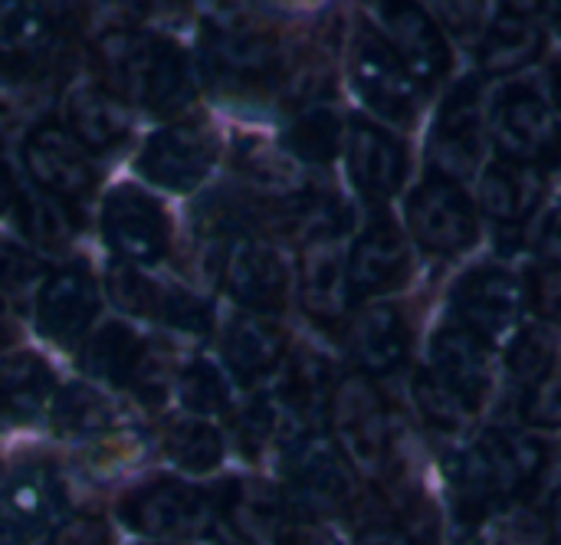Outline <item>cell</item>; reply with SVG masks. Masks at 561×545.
Listing matches in <instances>:
<instances>
[{
  "mask_svg": "<svg viewBox=\"0 0 561 545\" xmlns=\"http://www.w3.org/2000/svg\"><path fill=\"white\" fill-rule=\"evenodd\" d=\"M546 464V447L519 431H490L460 451L447 470L454 516L463 526L483 523L486 513L526 493Z\"/></svg>",
  "mask_w": 561,
  "mask_h": 545,
  "instance_id": "obj_1",
  "label": "cell"
},
{
  "mask_svg": "<svg viewBox=\"0 0 561 545\" xmlns=\"http://www.w3.org/2000/svg\"><path fill=\"white\" fill-rule=\"evenodd\" d=\"M99 63L112 95L131 99L154 115H178L194 99L187 59L164 36L115 30L102 36Z\"/></svg>",
  "mask_w": 561,
  "mask_h": 545,
  "instance_id": "obj_2",
  "label": "cell"
},
{
  "mask_svg": "<svg viewBox=\"0 0 561 545\" xmlns=\"http://www.w3.org/2000/svg\"><path fill=\"white\" fill-rule=\"evenodd\" d=\"M204 72L227 95H266L279 82V43L273 30L243 16L220 13L204 26Z\"/></svg>",
  "mask_w": 561,
  "mask_h": 545,
  "instance_id": "obj_3",
  "label": "cell"
},
{
  "mask_svg": "<svg viewBox=\"0 0 561 545\" xmlns=\"http://www.w3.org/2000/svg\"><path fill=\"white\" fill-rule=\"evenodd\" d=\"M348 69H352V82H355L362 102L375 115H381L394 125L417 122L421 105H424L421 79L394 56V49L385 43V36L378 30H371L368 23H362L352 39Z\"/></svg>",
  "mask_w": 561,
  "mask_h": 545,
  "instance_id": "obj_4",
  "label": "cell"
},
{
  "mask_svg": "<svg viewBox=\"0 0 561 545\" xmlns=\"http://www.w3.org/2000/svg\"><path fill=\"white\" fill-rule=\"evenodd\" d=\"M122 520L151 540H197L214 526V503L181 480H154L122 500Z\"/></svg>",
  "mask_w": 561,
  "mask_h": 545,
  "instance_id": "obj_5",
  "label": "cell"
},
{
  "mask_svg": "<svg viewBox=\"0 0 561 545\" xmlns=\"http://www.w3.org/2000/svg\"><path fill=\"white\" fill-rule=\"evenodd\" d=\"M408 224L431 253H463L477 243V211L460 188L444 174H427L408 201Z\"/></svg>",
  "mask_w": 561,
  "mask_h": 545,
  "instance_id": "obj_6",
  "label": "cell"
},
{
  "mask_svg": "<svg viewBox=\"0 0 561 545\" xmlns=\"http://www.w3.org/2000/svg\"><path fill=\"white\" fill-rule=\"evenodd\" d=\"M493 135L506 161L542 164L561 155V125L549 102L529 86H510L493 105Z\"/></svg>",
  "mask_w": 561,
  "mask_h": 545,
  "instance_id": "obj_7",
  "label": "cell"
},
{
  "mask_svg": "<svg viewBox=\"0 0 561 545\" xmlns=\"http://www.w3.org/2000/svg\"><path fill=\"white\" fill-rule=\"evenodd\" d=\"M283 474L306 513H342L352 503V467L325 438L299 434L286 451Z\"/></svg>",
  "mask_w": 561,
  "mask_h": 545,
  "instance_id": "obj_8",
  "label": "cell"
},
{
  "mask_svg": "<svg viewBox=\"0 0 561 545\" xmlns=\"http://www.w3.org/2000/svg\"><path fill=\"white\" fill-rule=\"evenodd\" d=\"M217 151L220 141L214 128L204 122H174L148 138L138 158V171L168 191H191L207 178Z\"/></svg>",
  "mask_w": 561,
  "mask_h": 545,
  "instance_id": "obj_9",
  "label": "cell"
},
{
  "mask_svg": "<svg viewBox=\"0 0 561 545\" xmlns=\"http://www.w3.org/2000/svg\"><path fill=\"white\" fill-rule=\"evenodd\" d=\"M102 234L115 253L131 263H158L171 243V220L164 207L145 191L122 184L108 191L102 207Z\"/></svg>",
  "mask_w": 561,
  "mask_h": 545,
  "instance_id": "obj_10",
  "label": "cell"
},
{
  "mask_svg": "<svg viewBox=\"0 0 561 545\" xmlns=\"http://www.w3.org/2000/svg\"><path fill=\"white\" fill-rule=\"evenodd\" d=\"M460 329L473 332L480 342H500L513 332L523 309V286L503 266L470 270L450 296Z\"/></svg>",
  "mask_w": 561,
  "mask_h": 545,
  "instance_id": "obj_11",
  "label": "cell"
},
{
  "mask_svg": "<svg viewBox=\"0 0 561 545\" xmlns=\"http://www.w3.org/2000/svg\"><path fill=\"white\" fill-rule=\"evenodd\" d=\"M332 418L348 457L362 470L378 474L391 454V421L378 391L365 378H348L335 388Z\"/></svg>",
  "mask_w": 561,
  "mask_h": 545,
  "instance_id": "obj_12",
  "label": "cell"
},
{
  "mask_svg": "<svg viewBox=\"0 0 561 545\" xmlns=\"http://www.w3.org/2000/svg\"><path fill=\"white\" fill-rule=\"evenodd\" d=\"M23 164L43 194L56 201H82L95 188V171L82 145L62 125H36L23 141Z\"/></svg>",
  "mask_w": 561,
  "mask_h": 545,
  "instance_id": "obj_13",
  "label": "cell"
},
{
  "mask_svg": "<svg viewBox=\"0 0 561 545\" xmlns=\"http://www.w3.org/2000/svg\"><path fill=\"white\" fill-rule=\"evenodd\" d=\"M483 158V109L473 79H463L444 102L434 135H431V161L434 174L450 181L477 171Z\"/></svg>",
  "mask_w": 561,
  "mask_h": 545,
  "instance_id": "obj_14",
  "label": "cell"
},
{
  "mask_svg": "<svg viewBox=\"0 0 561 545\" xmlns=\"http://www.w3.org/2000/svg\"><path fill=\"white\" fill-rule=\"evenodd\" d=\"M224 289L253 313H279L289 296V270L260 240H233L224 257Z\"/></svg>",
  "mask_w": 561,
  "mask_h": 545,
  "instance_id": "obj_15",
  "label": "cell"
},
{
  "mask_svg": "<svg viewBox=\"0 0 561 545\" xmlns=\"http://www.w3.org/2000/svg\"><path fill=\"white\" fill-rule=\"evenodd\" d=\"M378 33L394 49V56L424 82L440 79L450 69V46L437 23L414 3H381Z\"/></svg>",
  "mask_w": 561,
  "mask_h": 545,
  "instance_id": "obj_16",
  "label": "cell"
},
{
  "mask_svg": "<svg viewBox=\"0 0 561 545\" xmlns=\"http://www.w3.org/2000/svg\"><path fill=\"white\" fill-rule=\"evenodd\" d=\"M95 313H99V283L85 263H72L46 280L36 306V322L46 339L69 345L89 329Z\"/></svg>",
  "mask_w": 561,
  "mask_h": 545,
  "instance_id": "obj_17",
  "label": "cell"
},
{
  "mask_svg": "<svg viewBox=\"0 0 561 545\" xmlns=\"http://www.w3.org/2000/svg\"><path fill=\"white\" fill-rule=\"evenodd\" d=\"M348 174L371 201H388L408 178V151L381 125L355 118L348 128Z\"/></svg>",
  "mask_w": 561,
  "mask_h": 545,
  "instance_id": "obj_18",
  "label": "cell"
},
{
  "mask_svg": "<svg viewBox=\"0 0 561 545\" xmlns=\"http://www.w3.org/2000/svg\"><path fill=\"white\" fill-rule=\"evenodd\" d=\"M411 250L391 220H375L348 253V286L355 296H381L408 283Z\"/></svg>",
  "mask_w": 561,
  "mask_h": 545,
  "instance_id": "obj_19",
  "label": "cell"
},
{
  "mask_svg": "<svg viewBox=\"0 0 561 545\" xmlns=\"http://www.w3.org/2000/svg\"><path fill=\"white\" fill-rule=\"evenodd\" d=\"M339 237H325V240H309L302 250V266H299V293H302V306L306 313L332 329L345 319L348 313V299H352V286H348V260H342L339 253Z\"/></svg>",
  "mask_w": 561,
  "mask_h": 545,
  "instance_id": "obj_20",
  "label": "cell"
},
{
  "mask_svg": "<svg viewBox=\"0 0 561 545\" xmlns=\"http://www.w3.org/2000/svg\"><path fill=\"white\" fill-rule=\"evenodd\" d=\"M59 16L49 7H13L0 16V72L26 79L39 72L59 43Z\"/></svg>",
  "mask_w": 561,
  "mask_h": 545,
  "instance_id": "obj_21",
  "label": "cell"
},
{
  "mask_svg": "<svg viewBox=\"0 0 561 545\" xmlns=\"http://www.w3.org/2000/svg\"><path fill=\"white\" fill-rule=\"evenodd\" d=\"M59 507L62 497L49 470L20 474L0 493V545H36Z\"/></svg>",
  "mask_w": 561,
  "mask_h": 545,
  "instance_id": "obj_22",
  "label": "cell"
},
{
  "mask_svg": "<svg viewBox=\"0 0 561 545\" xmlns=\"http://www.w3.org/2000/svg\"><path fill=\"white\" fill-rule=\"evenodd\" d=\"M431 375L470 411H477L490 388L483 342L467 329H440L431 342Z\"/></svg>",
  "mask_w": 561,
  "mask_h": 545,
  "instance_id": "obj_23",
  "label": "cell"
},
{
  "mask_svg": "<svg viewBox=\"0 0 561 545\" xmlns=\"http://www.w3.org/2000/svg\"><path fill=\"white\" fill-rule=\"evenodd\" d=\"M408 319L401 316V309L388 303L358 313V319L348 329V349L368 375H391L408 359Z\"/></svg>",
  "mask_w": 561,
  "mask_h": 545,
  "instance_id": "obj_24",
  "label": "cell"
},
{
  "mask_svg": "<svg viewBox=\"0 0 561 545\" xmlns=\"http://www.w3.org/2000/svg\"><path fill=\"white\" fill-rule=\"evenodd\" d=\"M66 118L69 135L85 151H112L131 132L125 102L102 86H79L66 102Z\"/></svg>",
  "mask_w": 561,
  "mask_h": 545,
  "instance_id": "obj_25",
  "label": "cell"
},
{
  "mask_svg": "<svg viewBox=\"0 0 561 545\" xmlns=\"http://www.w3.org/2000/svg\"><path fill=\"white\" fill-rule=\"evenodd\" d=\"M542 174L529 164H516V161H493L483 171L480 181V201L486 217H493L503 227H523L536 204L542 201Z\"/></svg>",
  "mask_w": 561,
  "mask_h": 545,
  "instance_id": "obj_26",
  "label": "cell"
},
{
  "mask_svg": "<svg viewBox=\"0 0 561 545\" xmlns=\"http://www.w3.org/2000/svg\"><path fill=\"white\" fill-rule=\"evenodd\" d=\"M227 510L237 513L243 526L266 545H339L322 523L312 520V513H306L302 507L273 500V497L230 500Z\"/></svg>",
  "mask_w": 561,
  "mask_h": 545,
  "instance_id": "obj_27",
  "label": "cell"
},
{
  "mask_svg": "<svg viewBox=\"0 0 561 545\" xmlns=\"http://www.w3.org/2000/svg\"><path fill=\"white\" fill-rule=\"evenodd\" d=\"M286 355V336L263 316H237L224 332V359L230 372L253 385L266 378Z\"/></svg>",
  "mask_w": 561,
  "mask_h": 545,
  "instance_id": "obj_28",
  "label": "cell"
},
{
  "mask_svg": "<svg viewBox=\"0 0 561 545\" xmlns=\"http://www.w3.org/2000/svg\"><path fill=\"white\" fill-rule=\"evenodd\" d=\"M542 46H546V36L533 16L500 13L480 43V69L490 76L516 72V69L529 66L533 59H539Z\"/></svg>",
  "mask_w": 561,
  "mask_h": 545,
  "instance_id": "obj_29",
  "label": "cell"
},
{
  "mask_svg": "<svg viewBox=\"0 0 561 545\" xmlns=\"http://www.w3.org/2000/svg\"><path fill=\"white\" fill-rule=\"evenodd\" d=\"M332 368L322 355L316 352H299L289 365L283 395H279V408L283 415L299 424V428H312L319 418H325L332 408Z\"/></svg>",
  "mask_w": 561,
  "mask_h": 545,
  "instance_id": "obj_30",
  "label": "cell"
},
{
  "mask_svg": "<svg viewBox=\"0 0 561 545\" xmlns=\"http://www.w3.org/2000/svg\"><path fill=\"white\" fill-rule=\"evenodd\" d=\"M53 395V372L36 352H20L0 362V418L30 421Z\"/></svg>",
  "mask_w": 561,
  "mask_h": 545,
  "instance_id": "obj_31",
  "label": "cell"
},
{
  "mask_svg": "<svg viewBox=\"0 0 561 545\" xmlns=\"http://www.w3.org/2000/svg\"><path fill=\"white\" fill-rule=\"evenodd\" d=\"M145 342L122 322H105L82 352V372L108 385H135L145 362Z\"/></svg>",
  "mask_w": 561,
  "mask_h": 545,
  "instance_id": "obj_32",
  "label": "cell"
},
{
  "mask_svg": "<svg viewBox=\"0 0 561 545\" xmlns=\"http://www.w3.org/2000/svg\"><path fill=\"white\" fill-rule=\"evenodd\" d=\"M286 148L309 161V164H329L342 148V118L329 105H306L286 128Z\"/></svg>",
  "mask_w": 561,
  "mask_h": 545,
  "instance_id": "obj_33",
  "label": "cell"
},
{
  "mask_svg": "<svg viewBox=\"0 0 561 545\" xmlns=\"http://www.w3.org/2000/svg\"><path fill=\"white\" fill-rule=\"evenodd\" d=\"M164 454L191 474H207L220 464L224 441L207 421L178 418L164 428Z\"/></svg>",
  "mask_w": 561,
  "mask_h": 545,
  "instance_id": "obj_34",
  "label": "cell"
},
{
  "mask_svg": "<svg viewBox=\"0 0 561 545\" xmlns=\"http://www.w3.org/2000/svg\"><path fill=\"white\" fill-rule=\"evenodd\" d=\"M53 424L66 438H89V434H105L115 424L112 405L89 385H72L66 388L56 405H53Z\"/></svg>",
  "mask_w": 561,
  "mask_h": 545,
  "instance_id": "obj_35",
  "label": "cell"
},
{
  "mask_svg": "<svg viewBox=\"0 0 561 545\" xmlns=\"http://www.w3.org/2000/svg\"><path fill=\"white\" fill-rule=\"evenodd\" d=\"M20 230L46 250H62L69 247L76 224L69 217V211L62 207V201L49 197V194H20Z\"/></svg>",
  "mask_w": 561,
  "mask_h": 545,
  "instance_id": "obj_36",
  "label": "cell"
},
{
  "mask_svg": "<svg viewBox=\"0 0 561 545\" xmlns=\"http://www.w3.org/2000/svg\"><path fill=\"white\" fill-rule=\"evenodd\" d=\"M506 368L526 388H536L556 368V339L546 329H523L506 355Z\"/></svg>",
  "mask_w": 561,
  "mask_h": 545,
  "instance_id": "obj_37",
  "label": "cell"
},
{
  "mask_svg": "<svg viewBox=\"0 0 561 545\" xmlns=\"http://www.w3.org/2000/svg\"><path fill=\"white\" fill-rule=\"evenodd\" d=\"M414 401H417L424 421H427L434 431H444V434L463 431L467 421H470V415H473V411H470L460 398H454L431 372H421V375H417V382H414Z\"/></svg>",
  "mask_w": 561,
  "mask_h": 545,
  "instance_id": "obj_38",
  "label": "cell"
},
{
  "mask_svg": "<svg viewBox=\"0 0 561 545\" xmlns=\"http://www.w3.org/2000/svg\"><path fill=\"white\" fill-rule=\"evenodd\" d=\"M105 289L112 296L115 306L135 313V316H161V303H164V289L158 283H151L148 276H141L138 270H131L128 263H115L105 276Z\"/></svg>",
  "mask_w": 561,
  "mask_h": 545,
  "instance_id": "obj_39",
  "label": "cell"
},
{
  "mask_svg": "<svg viewBox=\"0 0 561 545\" xmlns=\"http://www.w3.org/2000/svg\"><path fill=\"white\" fill-rule=\"evenodd\" d=\"M178 395H181L184 408L194 415H220L230 405L227 382L220 378V372L210 362H191L178 378Z\"/></svg>",
  "mask_w": 561,
  "mask_h": 545,
  "instance_id": "obj_40",
  "label": "cell"
},
{
  "mask_svg": "<svg viewBox=\"0 0 561 545\" xmlns=\"http://www.w3.org/2000/svg\"><path fill=\"white\" fill-rule=\"evenodd\" d=\"M237 164H240V171L250 174L260 188L283 194V201L296 197V194H286V191L293 188L289 164H286L266 141H256V138L240 141V148H237Z\"/></svg>",
  "mask_w": 561,
  "mask_h": 545,
  "instance_id": "obj_41",
  "label": "cell"
},
{
  "mask_svg": "<svg viewBox=\"0 0 561 545\" xmlns=\"http://www.w3.org/2000/svg\"><path fill=\"white\" fill-rule=\"evenodd\" d=\"M283 421H286V415H283L279 401H256V405H250V408L240 415V421H237L240 451H243L247 457H260L263 447L273 441V434H276V428H279Z\"/></svg>",
  "mask_w": 561,
  "mask_h": 545,
  "instance_id": "obj_42",
  "label": "cell"
},
{
  "mask_svg": "<svg viewBox=\"0 0 561 545\" xmlns=\"http://www.w3.org/2000/svg\"><path fill=\"white\" fill-rule=\"evenodd\" d=\"M523 418L526 424L542 431L561 428V365H556L536 388H529L523 401Z\"/></svg>",
  "mask_w": 561,
  "mask_h": 545,
  "instance_id": "obj_43",
  "label": "cell"
},
{
  "mask_svg": "<svg viewBox=\"0 0 561 545\" xmlns=\"http://www.w3.org/2000/svg\"><path fill=\"white\" fill-rule=\"evenodd\" d=\"M161 322L181 329V332H207L210 329V306L184 289H164V303H161Z\"/></svg>",
  "mask_w": 561,
  "mask_h": 545,
  "instance_id": "obj_44",
  "label": "cell"
},
{
  "mask_svg": "<svg viewBox=\"0 0 561 545\" xmlns=\"http://www.w3.org/2000/svg\"><path fill=\"white\" fill-rule=\"evenodd\" d=\"M43 276V260L23 247L0 240V293H26Z\"/></svg>",
  "mask_w": 561,
  "mask_h": 545,
  "instance_id": "obj_45",
  "label": "cell"
},
{
  "mask_svg": "<svg viewBox=\"0 0 561 545\" xmlns=\"http://www.w3.org/2000/svg\"><path fill=\"white\" fill-rule=\"evenodd\" d=\"M529 296L546 322L561 326V270H536L529 280Z\"/></svg>",
  "mask_w": 561,
  "mask_h": 545,
  "instance_id": "obj_46",
  "label": "cell"
},
{
  "mask_svg": "<svg viewBox=\"0 0 561 545\" xmlns=\"http://www.w3.org/2000/svg\"><path fill=\"white\" fill-rule=\"evenodd\" d=\"M49 545H112V536L102 516H72L53 533Z\"/></svg>",
  "mask_w": 561,
  "mask_h": 545,
  "instance_id": "obj_47",
  "label": "cell"
},
{
  "mask_svg": "<svg viewBox=\"0 0 561 545\" xmlns=\"http://www.w3.org/2000/svg\"><path fill=\"white\" fill-rule=\"evenodd\" d=\"M539 250L552 263V270H561V207L546 220L542 237H539Z\"/></svg>",
  "mask_w": 561,
  "mask_h": 545,
  "instance_id": "obj_48",
  "label": "cell"
},
{
  "mask_svg": "<svg viewBox=\"0 0 561 545\" xmlns=\"http://www.w3.org/2000/svg\"><path fill=\"white\" fill-rule=\"evenodd\" d=\"M358 545H417V540H411L404 530L381 526V530H371L368 536H362V543Z\"/></svg>",
  "mask_w": 561,
  "mask_h": 545,
  "instance_id": "obj_49",
  "label": "cell"
},
{
  "mask_svg": "<svg viewBox=\"0 0 561 545\" xmlns=\"http://www.w3.org/2000/svg\"><path fill=\"white\" fill-rule=\"evenodd\" d=\"M546 533L552 545H561V487L556 490V497L549 500V513H546Z\"/></svg>",
  "mask_w": 561,
  "mask_h": 545,
  "instance_id": "obj_50",
  "label": "cell"
},
{
  "mask_svg": "<svg viewBox=\"0 0 561 545\" xmlns=\"http://www.w3.org/2000/svg\"><path fill=\"white\" fill-rule=\"evenodd\" d=\"M20 201V191H16V181H13V174L0 164V214L10 207V204H16Z\"/></svg>",
  "mask_w": 561,
  "mask_h": 545,
  "instance_id": "obj_51",
  "label": "cell"
},
{
  "mask_svg": "<svg viewBox=\"0 0 561 545\" xmlns=\"http://www.w3.org/2000/svg\"><path fill=\"white\" fill-rule=\"evenodd\" d=\"M10 339H13V322H10V313H7V306L0 299V352L10 345Z\"/></svg>",
  "mask_w": 561,
  "mask_h": 545,
  "instance_id": "obj_52",
  "label": "cell"
},
{
  "mask_svg": "<svg viewBox=\"0 0 561 545\" xmlns=\"http://www.w3.org/2000/svg\"><path fill=\"white\" fill-rule=\"evenodd\" d=\"M549 82H552V102H556V109L561 112V66H556V69H552Z\"/></svg>",
  "mask_w": 561,
  "mask_h": 545,
  "instance_id": "obj_53",
  "label": "cell"
},
{
  "mask_svg": "<svg viewBox=\"0 0 561 545\" xmlns=\"http://www.w3.org/2000/svg\"><path fill=\"white\" fill-rule=\"evenodd\" d=\"M556 10H559V13H556V26L561 30V7H556Z\"/></svg>",
  "mask_w": 561,
  "mask_h": 545,
  "instance_id": "obj_54",
  "label": "cell"
}]
</instances>
